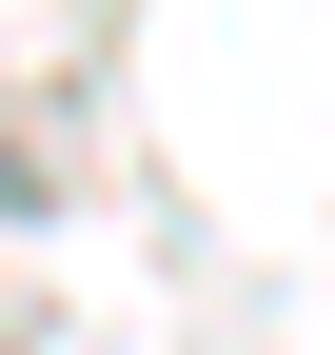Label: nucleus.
I'll use <instances>...</instances> for the list:
<instances>
[{
	"label": "nucleus",
	"instance_id": "obj_1",
	"mask_svg": "<svg viewBox=\"0 0 335 355\" xmlns=\"http://www.w3.org/2000/svg\"><path fill=\"white\" fill-rule=\"evenodd\" d=\"M0 217H20V158H0Z\"/></svg>",
	"mask_w": 335,
	"mask_h": 355
}]
</instances>
